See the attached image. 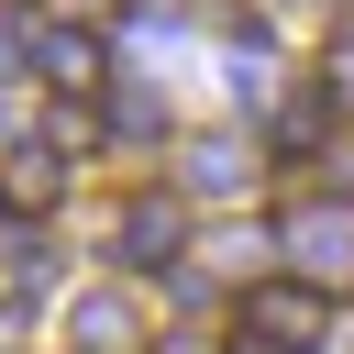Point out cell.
Instances as JSON below:
<instances>
[{
	"instance_id": "1",
	"label": "cell",
	"mask_w": 354,
	"mask_h": 354,
	"mask_svg": "<svg viewBox=\"0 0 354 354\" xmlns=\"http://www.w3.org/2000/svg\"><path fill=\"white\" fill-rule=\"evenodd\" d=\"M243 332H254V343H277V354H310V343L332 332V299H321L310 277H254V299H243Z\"/></svg>"
},
{
	"instance_id": "2",
	"label": "cell",
	"mask_w": 354,
	"mask_h": 354,
	"mask_svg": "<svg viewBox=\"0 0 354 354\" xmlns=\"http://www.w3.org/2000/svg\"><path fill=\"white\" fill-rule=\"evenodd\" d=\"M177 243H188L177 199H166V188H133V199H122V221H111V254H122L133 277H166V266H177Z\"/></svg>"
},
{
	"instance_id": "3",
	"label": "cell",
	"mask_w": 354,
	"mask_h": 354,
	"mask_svg": "<svg viewBox=\"0 0 354 354\" xmlns=\"http://www.w3.org/2000/svg\"><path fill=\"white\" fill-rule=\"evenodd\" d=\"M0 199H11V210H44V199H66V144H55V133L11 144V166H0Z\"/></svg>"
},
{
	"instance_id": "4",
	"label": "cell",
	"mask_w": 354,
	"mask_h": 354,
	"mask_svg": "<svg viewBox=\"0 0 354 354\" xmlns=\"http://www.w3.org/2000/svg\"><path fill=\"white\" fill-rule=\"evenodd\" d=\"M33 66H44V88L77 100V88H100V33H66L55 22V33H33Z\"/></svg>"
},
{
	"instance_id": "5",
	"label": "cell",
	"mask_w": 354,
	"mask_h": 354,
	"mask_svg": "<svg viewBox=\"0 0 354 354\" xmlns=\"http://www.w3.org/2000/svg\"><path fill=\"white\" fill-rule=\"evenodd\" d=\"M66 332H77V343H100V354H133V310H122V299H77V310H66Z\"/></svg>"
},
{
	"instance_id": "6",
	"label": "cell",
	"mask_w": 354,
	"mask_h": 354,
	"mask_svg": "<svg viewBox=\"0 0 354 354\" xmlns=\"http://www.w3.org/2000/svg\"><path fill=\"white\" fill-rule=\"evenodd\" d=\"M199 188H210V199L243 188V144H199Z\"/></svg>"
}]
</instances>
